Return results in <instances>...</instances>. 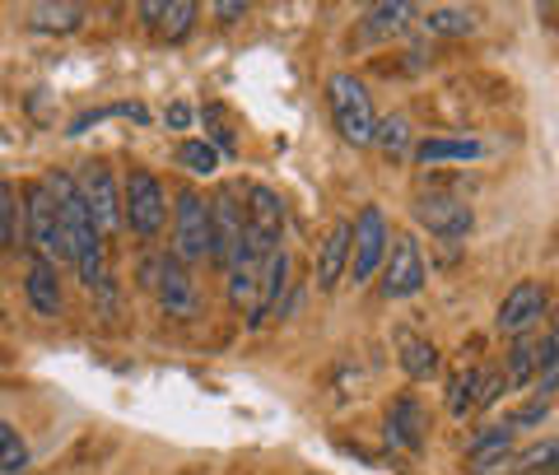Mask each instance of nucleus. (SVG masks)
<instances>
[{"instance_id": "20", "label": "nucleus", "mask_w": 559, "mask_h": 475, "mask_svg": "<svg viewBox=\"0 0 559 475\" xmlns=\"http://www.w3.org/2000/svg\"><path fill=\"white\" fill-rule=\"evenodd\" d=\"M540 364H536V345L527 336H518L509 345V355H503V382H509V392H527V387L536 382Z\"/></svg>"}, {"instance_id": "22", "label": "nucleus", "mask_w": 559, "mask_h": 475, "mask_svg": "<svg viewBox=\"0 0 559 475\" xmlns=\"http://www.w3.org/2000/svg\"><path fill=\"white\" fill-rule=\"evenodd\" d=\"M378 154L388 158H411V117L406 112H392V117H378V135H373Z\"/></svg>"}, {"instance_id": "17", "label": "nucleus", "mask_w": 559, "mask_h": 475, "mask_svg": "<svg viewBox=\"0 0 559 475\" xmlns=\"http://www.w3.org/2000/svg\"><path fill=\"white\" fill-rule=\"evenodd\" d=\"M485 154L480 140H471V135H433V140H419L415 145V164H429V168H439V164H476V158Z\"/></svg>"}, {"instance_id": "14", "label": "nucleus", "mask_w": 559, "mask_h": 475, "mask_svg": "<svg viewBox=\"0 0 559 475\" xmlns=\"http://www.w3.org/2000/svg\"><path fill=\"white\" fill-rule=\"evenodd\" d=\"M242 219H248V234H257L261 242L280 248V234H285V201H280L271 187H261V182L248 187V201H242Z\"/></svg>"}, {"instance_id": "16", "label": "nucleus", "mask_w": 559, "mask_h": 475, "mask_svg": "<svg viewBox=\"0 0 559 475\" xmlns=\"http://www.w3.org/2000/svg\"><path fill=\"white\" fill-rule=\"evenodd\" d=\"M289 285H294V257H289L285 248H275V252H271V261L261 266V294H257V308H252L248 322H252V326H261V317L280 308V298H285V289H289Z\"/></svg>"}, {"instance_id": "40", "label": "nucleus", "mask_w": 559, "mask_h": 475, "mask_svg": "<svg viewBox=\"0 0 559 475\" xmlns=\"http://www.w3.org/2000/svg\"><path fill=\"white\" fill-rule=\"evenodd\" d=\"M10 438H20V434H14V429H10V419H0V448H5V443H10Z\"/></svg>"}, {"instance_id": "11", "label": "nucleus", "mask_w": 559, "mask_h": 475, "mask_svg": "<svg viewBox=\"0 0 559 475\" xmlns=\"http://www.w3.org/2000/svg\"><path fill=\"white\" fill-rule=\"evenodd\" d=\"M28 238H33V248L43 252V261H70L61 219H57V205H51V197L43 191V182L28 187Z\"/></svg>"}, {"instance_id": "24", "label": "nucleus", "mask_w": 559, "mask_h": 475, "mask_svg": "<svg viewBox=\"0 0 559 475\" xmlns=\"http://www.w3.org/2000/svg\"><path fill=\"white\" fill-rule=\"evenodd\" d=\"M191 24H197V5H191V0H164V20L154 33H159L164 43H182Z\"/></svg>"}, {"instance_id": "7", "label": "nucleus", "mask_w": 559, "mask_h": 475, "mask_svg": "<svg viewBox=\"0 0 559 475\" xmlns=\"http://www.w3.org/2000/svg\"><path fill=\"white\" fill-rule=\"evenodd\" d=\"M382 294L388 298H415L419 289H425V248H419V238L411 234H392V248H388V261H382Z\"/></svg>"}, {"instance_id": "33", "label": "nucleus", "mask_w": 559, "mask_h": 475, "mask_svg": "<svg viewBox=\"0 0 559 475\" xmlns=\"http://www.w3.org/2000/svg\"><path fill=\"white\" fill-rule=\"evenodd\" d=\"M14 238V187L0 178V242Z\"/></svg>"}, {"instance_id": "19", "label": "nucleus", "mask_w": 559, "mask_h": 475, "mask_svg": "<svg viewBox=\"0 0 559 475\" xmlns=\"http://www.w3.org/2000/svg\"><path fill=\"white\" fill-rule=\"evenodd\" d=\"M415 5L411 0H378V5L364 10V20H359V33L364 38H388V33H401V28H411L415 20Z\"/></svg>"}, {"instance_id": "28", "label": "nucleus", "mask_w": 559, "mask_h": 475, "mask_svg": "<svg viewBox=\"0 0 559 475\" xmlns=\"http://www.w3.org/2000/svg\"><path fill=\"white\" fill-rule=\"evenodd\" d=\"M108 117H131V121H150V112L140 108V103H112V108H94V112L75 117V121H70L66 131H70V135H84V131L94 127V121H108Z\"/></svg>"}, {"instance_id": "1", "label": "nucleus", "mask_w": 559, "mask_h": 475, "mask_svg": "<svg viewBox=\"0 0 559 475\" xmlns=\"http://www.w3.org/2000/svg\"><path fill=\"white\" fill-rule=\"evenodd\" d=\"M326 103H331V117H336V131L345 145L369 150L378 135V108H373L369 84L359 75H349V70H336V75L326 80Z\"/></svg>"}, {"instance_id": "18", "label": "nucleus", "mask_w": 559, "mask_h": 475, "mask_svg": "<svg viewBox=\"0 0 559 475\" xmlns=\"http://www.w3.org/2000/svg\"><path fill=\"white\" fill-rule=\"evenodd\" d=\"M24 298L28 308L38 317H61V280H57V266L51 261H33L28 275H24Z\"/></svg>"}, {"instance_id": "8", "label": "nucleus", "mask_w": 559, "mask_h": 475, "mask_svg": "<svg viewBox=\"0 0 559 475\" xmlns=\"http://www.w3.org/2000/svg\"><path fill=\"white\" fill-rule=\"evenodd\" d=\"M546 312H550V289L540 285V280H522V285H513L509 294H503V304H499V331L518 341V336H527V331Z\"/></svg>"}, {"instance_id": "26", "label": "nucleus", "mask_w": 559, "mask_h": 475, "mask_svg": "<svg viewBox=\"0 0 559 475\" xmlns=\"http://www.w3.org/2000/svg\"><path fill=\"white\" fill-rule=\"evenodd\" d=\"M503 392H509V382H503V368H476V378H471V406H499Z\"/></svg>"}, {"instance_id": "27", "label": "nucleus", "mask_w": 559, "mask_h": 475, "mask_svg": "<svg viewBox=\"0 0 559 475\" xmlns=\"http://www.w3.org/2000/svg\"><path fill=\"white\" fill-rule=\"evenodd\" d=\"M178 164L187 173H197V178H210V173L219 168V150L210 145V140H187V145L178 150Z\"/></svg>"}, {"instance_id": "12", "label": "nucleus", "mask_w": 559, "mask_h": 475, "mask_svg": "<svg viewBox=\"0 0 559 475\" xmlns=\"http://www.w3.org/2000/svg\"><path fill=\"white\" fill-rule=\"evenodd\" d=\"M242 234H248L242 201H234V191H219V197H210V261H215V266L229 261V252L238 248Z\"/></svg>"}, {"instance_id": "29", "label": "nucleus", "mask_w": 559, "mask_h": 475, "mask_svg": "<svg viewBox=\"0 0 559 475\" xmlns=\"http://www.w3.org/2000/svg\"><path fill=\"white\" fill-rule=\"evenodd\" d=\"M471 378H476V368H462V373L448 378L443 401H448V415H452V419H462V415L471 411Z\"/></svg>"}, {"instance_id": "38", "label": "nucleus", "mask_w": 559, "mask_h": 475, "mask_svg": "<svg viewBox=\"0 0 559 475\" xmlns=\"http://www.w3.org/2000/svg\"><path fill=\"white\" fill-rule=\"evenodd\" d=\"M135 14H140V24H145V28H159V20H164V0H145V5H135Z\"/></svg>"}, {"instance_id": "35", "label": "nucleus", "mask_w": 559, "mask_h": 475, "mask_svg": "<svg viewBox=\"0 0 559 475\" xmlns=\"http://www.w3.org/2000/svg\"><path fill=\"white\" fill-rule=\"evenodd\" d=\"M536 392H540V396H555V392H559V355L536 373Z\"/></svg>"}, {"instance_id": "30", "label": "nucleus", "mask_w": 559, "mask_h": 475, "mask_svg": "<svg viewBox=\"0 0 559 475\" xmlns=\"http://www.w3.org/2000/svg\"><path fill=\"white\" fill-rule=\"evenodd\" d=\"M550 462H559V438H540V443H532V448L518 452V471H513V475L540 471V466H550Z\"/></svg>"}, {"instance_id": "31", "label": "nucleus", "mask_w": 559, "mask_h": 475, "mask_svg": "<svg viewBox=\"0 0 559 475\" xmlns=\"http://www.w3.org/2000/svg\"><path fill=\"white\" fill-rule=\"evenodd\" d=\"M28 462H33V452L24 438H10V443L0 448V475H28Z\"/></svg>"}, {"instance_id": "4", "label": "nucleus", "mask_w": 559, "mask_h": 475, "mask_svg": "<svg viewBox=\"0 0 559 475\" xmlns=\"http://www.w3.org/2000/svg\"><path fill=\"white\" fill-rule=\"evenodd\" d=\"M355 238H349V280L355 285H369V280L382 271V261H388V248H392V228H388V215H382V205H364L355 219Z\"/></svg>"}, {"instance_id": "9", "label": "nucleus", "mask_w": 559, "mask_h": 475, "mask_svg": "<svg viewBox=\"0 0 559 475\" xmlns=\"http://www.w3.org/2000/svg\"><path fill=\"white\" fill-rule=\"evenodd\" d=\"M415 219L429 228L439 242H462L471 234V224H476V215H471V205L457 201V197H419L415 201Z\"/></svg>"}, {"instance_id": "15", "label": "nucleus", "mask_w": 559, "mask_h": 475, "mask_svg": "<svg viewBox=\"0 0 559 475\" xmlns=\"http://www.w3.org/2000/svg\"><path fill=\"white\" fill-rule=\"evenodd\" d=\"M382 434H388V443L396 452H419V443H425V411H419V401L396 396L388 406V425H382Z\"/></svg>"}, {"instance_id": "34", "label": "nucleus", "mask_w": 559, "mask_h": 475, "mask_svg": "<svg viewBox=\"0 0 559 475\" xmlns=\"http://www.w3.org/2000/svg\"><path fill=\"white\" fill-rule=\"evenodd\" d=\"M299 308H304V280H294V285L285 289V298H280V317H285V322H289V317H299Z\"/></svg>"}, {"instance_id": "25", "label": "nucleus", "mask_w": 559, "mask_h": 475, "mask_svg": "<svg viewBox=\"0 0 559 475\" xmlns=\"http://www.w3.org/2000/svg\"><path fill=\"white\" fill-rule=\"evenodd\" d=\"M425 24H429V33H439V38H457V33L476 28V14L466 5H439V10H429Z\"/></svg>"}, {"instance_id": "23", "label": "nucleus", "mask_w": 559, "mask_h": 475, "mask_svg": "<svg viewBox=\"0 0 559 475\" xmlns=\"http://www.w3.org/2000/svg\"><path fill=\"white\" fill-rule=\"evenodd\" d=\"M401 368H406V378H433V373H439V349H433L425 336H406V341H401Z\"/></svg>"}, {"instance_id": "21", "label": "nucleus", "mask_w": 559, "mask_h": 475, "mask_svg": "<svg viewBox=\"0 0 559 475\" xmlns=\"http://www.w3.org/2000/svg\"><path fill=\"white\" fill-rule=\"evenodd\" d=\"M84 24V5H70V0H47V5L28 10V28L38 33H75Z\"/></svg>"}, {"instance_id": "41", "label": "nucleus", "mask_w": 559, "mask_h": 475, "mask_svg": "<svg viewBox=\"0 0 559 475\" xmlns=\"http://www.w3.org/2000/svg\"><path fill=\"white\" fill-rule=\"evenodd\" d=\"M546 341H550V345H555V349H559V312H555V317H550V336H546Z\"/></svg>"}, {"instance_id": "36", "label": "nucleus", "mask_w": 559, "mask_h": 475, "mask_svg": "<svg viewBox=\"0 0 559 475\" xmlns=\"http://www.w3.org/2000/svg\"><path fill=\"white\" fill-rule=\"evenodd\" d=\"M164 121H168V127H173V131H187V127H191V121H197V112H191V108H187V103H168V112H164Z\"/></svg>"}, {"instance_id": "39", "label": "nucleus", "mask_w": 559, "mask_h": 475, "mask_svg": "<svg viewBox=\"0 0 559 475\" xmlns=\"http://www.w3.org/2000/svg\"><path fill=\"white\" fill-rule=\"evenodd\" d=\"M154 280H159V257H145L140 261V285L154 289Z\"/></svg>"}, {"instance_id": "10", "label": "nucleus", "mask_w": 559, "mask_h": 475, "mask_svg": "<svg viewBox=\"0 0 559 475\" xmlns=\"http://www.w3.org/2000/svg\"><path fill=\"white\" fill-rule=\"evenodd\" d=\"M154 298L168 317H197L201 298H197V280H191V266H182L178 257H159V280H154Z\"/></svg>"}, {"instance_id": "6", "label": "nucleus", "mask_w": 559, "mask_h": 475, "mask_svg": "<svg viewBox=\"0 0 559 475\" xmlns=\"http://www.w3.org/2000/svg\"><path fill=\"white\" fill-rule=\"evenodd\" d=\"M80 197H84V210H90V219L103 238L117 234L121 228V182H117V173L103 164V158H90V164L80 168Z\"/></svg>"}, {"instance_id": "5", "label": "nucleus", "mask_w": 559, "mask_h": 475, "mask_svg": "<svg viewBox=\"0 0 559 475\" xmlns=\"http://www.w3.org/2000/svg\"><path fill=\"white\" fill-rule=\"evenodd\" d=\"M173 257L182 266H197L210 257V201L191 187L173 197Z\"/></svg>"}, {"instance_id": "42", "label": "nucleus", "mask_w": 559, "mask_h": 475, "mask_svg": "<svg viewBox=\"0 0 559 475\" xmlns=\"http://www.w3.org/2000/svg\"><path fill=\"white\" fill-rule=\"evenodd\" d=\"M527 475H559V462H550V466H540V471H527Z\"/></svg>"}, {"instance_id": "37", "label": "nucleus", "mask_w": 559, "mask_h": 475, "mask_svg": "<svg viewBox=\"0 0 559 475\" xmlns=\"http://www.w3.org/2000/svg\"><path fill=\"white\" fill-rule=\"evenodd\" d=\"M242 14H248V5H242V0H219V5H215V20H219V24H238Z\"/></svg>"}, {"instance_id": "2", "label": "nucleus", "mask_w": 559, "mask_h": 475, "mask_svg": "<svg viewBox=\"0 0 559 475\" xmlns=\"http://www.w3.org/2000/svg\"><path fill=\"white\" fill-rule=\"evenodd\" d=\"M43 191L51 197V205H57V219H61V234H66V252H70V266L84 257V252H94V248H108V238L94 228L90 219V210H84V197H80V187L75 178H70L66 168H47L43 173Z\"/></svg>"}, {"instance_id": "32", "label": "nucleus", "mask_w": 559, "mask_h": 475, "mask_svg": "<svg viewBox=\"0 0 559 475\" xmlns=\"http://www.w3.org/2000/svg\"><path fill=\"white\" fill-rule=\"evenodd\" d=\"M550 415V396H536V401H527L522 411H513V415H503V425H509L513 434H522L527 425H540V419Z\"/></svg>"}, {"instance_id": "13", "label": "nucleus", "mask_w": 559, "mask_h": 475, "mask_svg": "<svg viewBox=\"0 0 559 475\" xmlns=\"http://www.w3.org/2000/svg\"><path fill=\"white\" fill-rule=\"evenodd\" d=\"M349 238H355L349 219H336L331 224V234L322 238L318 266H312V285H318V294H336V285L345 280V271H349Z\"/></svg>"}, {"instance_id": "3", "label": "nucleus", "mask_w": 559, "mask_h": 475, "mask_svg": "<svg viewBox=\"0 0 559 475\" xmlns=\"http://www.w3.org/2000/svg\"><path fill=\"white\" fill-rule=\"evenodd\" d=\"M121 224H127L135 238H159V228L168 224L164 182L154 178L150 168H131L127 182H121Z\"/></svg>"}]
</instances>
